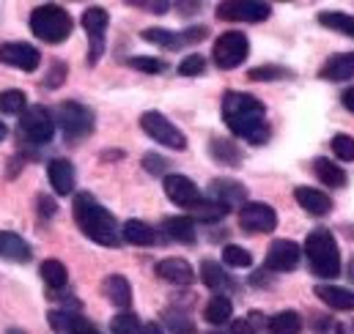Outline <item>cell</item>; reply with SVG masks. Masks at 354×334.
Returning a JSON list of instances; mask_svg holds the SVG:
<instances>
[{"instance_id": "d4e9b609", "label": "cell", "mask_w": 354, "mask_h": 334, "mask_svg": "<svg viewBox=\"0 0 354 334\" xmlns=\"http://www.w3.org/2000/svg\"><path fill=\"white\" fill-rule=\"evenodd\" d=\"M316 296L330 310H338V313H352L354 310V293L341 288V285H316Z\"/></svg>"}, {"instance_id": "cb8c5ba5", "label": "cell", "mask_w": 354, "mask_h": 334, "mask_svg": "<svg viewBox=\"0 0 354 334\" xmlns=\"http://www.w3.org/2000/svg\"><path fill=\"white\" fill-rule=\"evenodd\" d=\"M47 321H50V326L58 334H83L93 329V324H91L88 318H83L77 313H69V310H53L47 315Z\"/></svg>"}, {"instance_id": "bcb514c9", "label": "cell", "mask_w": 354, "mask_h": 334, "mask_svg": "<svg viewBox=\"0 0 354 334\" xmlns=\"http://www.w3.org/2000/svg\"><path fill=\"white\" fill-rule=\"evenodd\" d=\"M181 36H184V44H201L209 36V28L206 25H192V28L181 30Z\"/></svg>"}, {"instance_id": "f6af8a7d", "label": "cell", "mask_w": 354, "mask_h": 334, "mask_svg": "<svg viewBox=\"0 0 354 334\" xmlns=\"http://www.w3.org/2000/svg\"><path fill=\"white\" fill-rule=\"evenodd\" d=\"M143 167L151 173V175H165V170H168V159H162V157H157V154H146L143 157Z\"/></svg>"}, {"instance_id": "f907efd6", "label": "cell", "mask_w": 354, "mask_h": 334, "mask_svg": "<svg viewBox=\"0 0 354 334\" xmlns=\"http://www.w3.org/2000/svg\"><path fill=\"white\" fill-rule=\"evenodd\" d=\"M341 101H344V107H346V110H349V112L354 115V88H346V90H344Z\"/></svg>"}, {"instance_id": "c3c4849f", "label": "cell", "mask_w": 354, "mask_h": 334, "mask_svg": "<svg viewBox=\"0 0 354 334\" xmlns=\"http://www.w3.org/2000/svg\"><path fill=\"white\" fill-rule=\"evenodd\" d=\"M39 211H41V217H55V211H58V206H55V200H50L47 195H39Z\"/></svg>"}, {"instance_id": "6da1fadb", "label": "cell", "mask_w": 354, "mask_h": 334, "mask_svg": "<svg viewBox=\"0 0 354 334\" xmlns=\"http://www.w3.org/2000/svg\"><path fill=\"white\" fill-rule=\"evenodd\" d=\"M225 126L242 137L250 146H264L269 140V124H266V107L261 99L239 90H228L220 104Z\"/></svg>"}, {"instance_id": "816d5d0a", "label": "cell", "mask_w": 354, "mask_h": 334, "mask_svg": "<svg viewBox=\"0 0 354 334\" xmlns=\"http://www.w3.org/2000/svg\"><path fill=\"white\" fill-rule=\"evenodd\" d=\"M178 11H181V14H192V11H201V3H178Z\"/></svg>"}, {"instance_id": "ac0fdd59", "label": "cell", "mask_w": 354, "mask_h": 334, "mask_svg": "<svg viewBox=\"0 0 354 334\" xmlns=\"http://www.w3.org/2000/svg\"><path fill=\"white\" fill-rule=\"evenodd\" d=\"M157 277L160 279H165V282H171V285H192L195 282V271H192V266L184 260V257H165V260H160L157 263Z\"/></svg>"}, {"instance_id": "74e56055", "label": "cell", "mask_w": 354, "mask_h": 334, "mask_svg": "<svg viewBox=\"0 0 354 334\" xmlns=\"http://www.w3.org/2000/svg\"><path fill=\"white\" fill-rule=\"evenodd\" d=\"M223 263L231 266V268H250V266H253V255L245 250V247L228 244V247L223 250Z\"/></svg>"}, {"instance_id": "5bb4252c", "label": "cell", "mask_w": 354, "mask_h": 334, "mask_svg": "<svg viewBox=\"0 0 354 334\" xmlns=\"http://www.w3.org/2000/svg\"><path fill=\"white\" fill-rule=\"evenodd\" d=\"M0 63L14 66L19 72H36L41 63V52L25 41H8V44H0Z\"/></svg>"}, {"instance_id": "5b68a950", "label": "cell", "mask_w": 354, "mask_h": 334, "mask_svg": "<svg viewBox=\"0 0 354 334\" xmlns=\"http://www.w3.org/2000/svg\"><path fill=\"white\" fill-rule=\"evenodd\" d=\"M55 124L64 129L66 143H80L93 132V112L80 101H64L55 110Z\"/></svg>"}, {"instance_id": "7c38bea8", "label": "cell", "mask_w": 354, "mask_h": 334, "mask_svg": "<svg viewBox=\"0 0 354 334\" xmlns=\"http://www.w3.org/2000/svg\"><path fill=\"white\" fill-rule=\"evenodd\" d=\"M162 186H165V195H168V200L178 206V208H195L203 197H201V189L195 186V181L192 178H187V175H181V173H168L165 175V181H162Z\"/></svg>"}, {"instance_id": "603a6c76", "label": "cell", "mask_w": 354, "mask_h": 334, "mask_svg": "<svg viewBox=\"0 0 354 334\" xmlns=\"http://www.w3.org/2000/svg\"><path fill=\"white\" fill-rule=\"evenodd\" d=\"M0 257L11 260V263H28L33 257V250H30V244L19 233L0 230Z\"/></svg>"}, {"instance_id": "11a10c76", "label": "cell", "mask_w": 354, "mask_h": 334, "mask_svg": "<svg viewBox=\"0 0 354 334\" xmlns=\"http://www.w3.org/2000/svg\"><path fill=\"white\" fill-rule=\"evenodd\" d=\"M6 334H25V332H22V329H8Z\"/></svg>"}, {"instance_id": "db71d44e", "label": "cell", "mask_w": 354, "mask_h": 334, "mask_svg": "<svg viewBox=\"0 0 354 334\" xmlns=\"http://www.w3.org/2000/svg\"><path fill=\"white\" fill-rule=\"evenodd\" d=\"M6 132H8V129H6V124H3V121H0V140H3V137H6Z\"/></svg>"}, {"instance_id": "7a4b0ae2", "label": "cell", "mask_w": 354, "mask_h": 334, "mask_svg": "<svg viewBox=\"0 0 354 334\" xmlns=\"http://www.w3.org/2000/svg\"><path fill=\"white\" fill-rule=\"evenodd\" d=\"M75 222L77 228L88 236L91 242L102 244V247H118L121 239H118V225H115V217L91 195V192H80L75 197Z\"/></svg>"}, {"instance_id": "7dc6e473", "label": "cell", "mask_w": 354, "mask_h": 334, "mask_svg": "<svg viewBox=\"0 0 354 334\" xmlns=\"http://www.w3.org/2000/svg\"><path fill=\"white\" fill-rule=\"evenodd\" d=\"M64 77H66V63L55 61L53 63V72L44 77V88H58V85L64 83Z\"/></svg>"}, {"instance_id": "f35d334b", "label": "cell", "mask_w": 354, "mask_h": 334, "mask_svg": "<svg viewBox=\"0 0 354 334\" xmlns=\"http://www.w3.org/2000/svg\"><path fill=\"white\" fill-rule=\"evenodd\" d=\"M135 72H143V75H162L168 69V63L162 58H149V55H135L127 61Z\"/></svg>"}, {"instance_id": "7bdbcfd3", "label": "cell", "mask_w": 354, "mask_h": 334, "mask_svg": "<svg viewBox=\"0 0 354 334\" xmlns=\"http://www.w3.org/2000/svg\"><path fill=\"white\" fill-rule=\"evenodd\" d=\"M310 326H313L316 334H344V326L333 315H313Z\"/></svg>"}, {"instance_id": "4316f807", "label": "cell", "mask_w": 354, "mask_h": 334, "mask_svg": "<svg viewBox=\"0 0 354 334\" xmlns=\"http://www.w3.org/2000/svg\"><path fill=\"white\" fill-rule=\"evenodd\" d=\"M313 173H316V178H319L324 186H330V189H341V186H346V184H349V178H346L344 167H338L333 159H327V157L313 159Z\"/></svg>"}, {"instance_id": "484cf974", "label": "cell", "mask_w": 354, "mask_h": 334, "mask_svg": "<svg viewBox=\"0 0 354 334\" xmlns=\"http://www.w3.org/2000/svg\"><path fill=\"white\" fill-rule=\"evenodd\" d=\"M209 154H212L214 162H220V165H225V167H239L242 159H245L242 148H239L234 140H228V137H212Z\"/></svg>"}, {"instance_id": "ba28073f", "label": "cell", "mask_w": 354, "mask_h": 334, "mask_svg": "<svg viewBox=\"0 0 354 334\" xmlns=\"http://www.w3.org/2000/svg\"><path fill=\"white\" fill-rule=\"evenodd\" d=\"M19 132H22V137L28 140V143H33V146H44V143H50L53 140V135H55V118L50 115V110H44V107H28L22 115H19Z\"/></svg>"}, {"instance_id": "ab89813d", "label": "cell", "mask_w": 354, "mask_h": 334, "mask_svg": "<svg viewBox=\"0 0 354 334\" xmlns=\"http://www.w3.org/2000/svg\"><path fill=\"white\" fill-rule=\"evenodd\" d=\"M261 326H266V318L259 313H250L248 318H239L231 324V334H256Z\"/></svg>"}, {"instance_id": "f5cc1de1", "label": "cell", "mask_w": 354, "mask_h": 334, "mask_svg": "<svg viewBox=\"0 0 354 334\" xmlns=\"http://www.w3.org/2000/svg\"><path fill=\"white\" fill-rule=\"evenodd\" d=\"M143 334H165V332H162V326H160L157 321H151V324L143 326Z\"/></svg>"}, {"instance_id": "f546056e", "label": "cell", "mask_w": 354, "mask_h": 334, "mask_svg": "<svg viewBox=\"0 0 354 334\" xmlns=\"http://www.w3.org/2000/svg\"><path fill=\"white\" fill-rule=\"evenodd\" d=\"M319 25L327 28V30H335V33H344L354 39V14H346V11H319Z\"/></svg>"}, {"instance_id": "3957f363", "label": "cell", "mask_w": 354, "mask_h": 334, "mask_svg": "<svg viewBox=\"0 0 354 334\" xmlns=\"http://www.w3.org/2000/svg\"><path fill=\"white\" fill-rule=\"evenodd\" d=\"M305 257H308L310 271L322 279H335L341 274V250H338L333 230H327V228H316L308 233Z\"/></svg>"}, {"instance_id": "44dd1931", "label": "cell", "mask_w": 354, "mask_h": 334, "mask_svg": "<svg viewBox=\"0 0 354 334\" xmlns=\"http://www.w3.org/2000/svg\"><path fill=\"white\" fill-rule=\"evenodd\" d=\"M121 239L127 244H132V247H154L160 242V233L143 219H129L121 228Z\"/></svg>"}, {"instance_id": "8992f818", "label": "cell", "mask_w": 354, "mask_h": 334, "mask_svg": "<svg viewBox=\"0 0 354 334\" xmlns=\"http://www.w3.org/2000/svg\"><path fill=\"white\" fill-rule=\"evenodd\" d=\"M248 55H250V41L239 30H228V33L217 36V41L212 47V58L223 72H231V69L242 66L248 61Z\"/></svg>"}, {"instance_id": "30bf717a", "label": "cell", "mask_w": 354, "mask_h": 334, "mask_svg": "<svg viewBox=\"0 0 354 334\" xmlns=\"http://www.w3.org/2000/svg\"><path fill=\"white\" fill-rule=\"evenodd\" d=\"M107 25H110V14L102 8V6H91L83 11V28L91 39V50H88V66H96L102 52H104V33H107Z\"/></svg>"}, {"instance_id": "60d3db41", "label": "cell", "mask_w": 354, "mask_h": 334, "mask_svg": "<svg viewBox=\"0 0 354 334\" xmlns=\"http://www.w3.org/2000/svg\"><path fill=\"white\" fill-rule=\"evenodd\" d=\"M330 146H333V154L341 162H354V137H349V135H335Z\"/></svg>"}, {"instance_id": "d6a6232c", "label": "cell", "mask_w": 354, "mask_h": 334, "mask_svg": "<svg viewBox=\"0 0 354 334\" xmlns=\"http://www.w3.org/2000/svg\"><path fill=\"white\" fill-rule=\"evenodd\" d=\"M39 271H41V279L47 282V288H53V291H64L69 282V271L61 260H44Z\"/></svg>"}, {"instance_id": "8fae6325", "label": "cell", "mask_w": 354, "mask_h": 334, "mask_svg": "<svg viewBox=\"0 0 354 334\" xmlns=\"http://www.w3.org/2000/svg\"><path fill=\"white\" fill-rule=\"evenodd\" d=\"M239 228L253 236L272 233L277 228V211L266 203H245L239 208Z\"/></svg>"}, {"instance_id": "9a60e30c", "label": "cell", "mask_w": 354, "mask_h": 334, "mask_svg": "<svg viewBox=\"0 0 354 334\" xmlns=\"http://www.w3.org/2000/svg\"><path fill=\"white\" fill-rule=\"evenodd\" d=\"M209 200L220 203L225 211L231 208H242L248 203V186L234 181V178H214L209 184Z\"/></svg>"}, {"instance_id": "9f6ffc18", "label": "cell", "mask_w": 354, "mask_h": 334, "mask_svg": "<svg viewBox=\"0 0 354 334\" xmlns=\"http://www.w3.org/2000/svg\"><path fill=\"white\" fill-rule=\"evenodd\" d=\"M349 277H352V282H354V260H352V266H349Z\"/></svg>"}, {"instance_id": "277c9868", "label": "cell", "mask_w": 354, "mask_h": 334, "mask_svg": "<svg viewBox=\"0 0 354 334\" xmlns=\"http://www.w3.org/2000/svg\"><path fill=\"white\" fill-rule=\"evenodd\" d=\"M30 30H33L36 39H41L47 44H61L72 36L75 19L64 6L44 3V6H36L30 11Z\"/></svg>"}, {"instance_id": "ee69618b", "label": "cell", "mask_w": 354, "mask_h": 334, "mask_svg": "<svg viewBox=\"0 0 354 334\" xmlns=\"http://www.w3.org/2000/svg\"><path fill=\"white\" fill-rule=\"evenodd\" d=\"M165 321H168V326H171V332L174 334H195V326H192V321H189L187 315L165 313Z\"/></svg>"}, {"instance_id": "681fc988", "label": "cell", "mask_w": 354, "mask_h": 334, "mask_svg": "<svg viewBox=\"0 0 354 334\" xmlns=\"http://www.w3.org/2000/svg\"><path fill=\"white\" fill-rule=\"evenodd\" d=\"M132 6H138V8H146V11H154V14H165V11L171 8L165 0H160V3H140V0H138V3H132Z\"/></svg>"}, {"instance_id": "836d02e7", "label": "cell", "mask_w": 354, "mask_h": 334, "mask_svg": "<svg viewBox=\"0 0 354 334\" xmlns=\"http://www.w3.org/2000/svg\"><path fill=\"white\" fill-rule=\"evenodd\" d=\"M248 77H250L253 83H277V80H288V77H294V72H291V69H286V66L266 63V66H256V69H250V72H248Z\"/></svg>"}, {"instance_id": "52a82bcc", "label": "cell", "mask_w": 354, "mask_h": 334, "mask_svg": "<svg viewBox=\"0 0 354 334\" xmlns=\"http://www.w3.org/2000/svg\"><path fill=\"white\" fill-rule=\"evenodd\" d=\"M140 129L154 143H160V146H165L171 151H184L187 148V135L178 129L176 124H171L162 112H157V110H149V112L140 115Z\"/></svg>"}, {"instance_id": "4fadbf2b", "label": "cell", "mask_w": 354, "mask_h": 334, "mask_svg": "<svg viewBox=\"0 0 354 334\" xmlns=\"http://www.w3.org/2000/svg\"><path fill=\"white\" fill-rule=\"evenodd\" d=\"M302 260V250L297 242H288V239H277L272 242V247L266 250L264 257V268L266 271H277V274H286V271H294Z\"/></svg>"}, {"instance_id": "7402d4cb", "label": "cell", "mask_w": 354, "mask_h": 334, "mask_svg": "<svg viewBox=\"0 0 354 334\" xmlns=\"http://www.w3.org/2000/svg\"><path fill=\"white\" fill-rule=\"evenodd\" d=\"M102 291H104V296H107V302L113 304V307H118V310H129V304H132V285H129V279L124 277V274H110L107 279H104V285H102Z\"/></svg>"}, {"instance_id": "ffe728a7", "label": "cell", "mask_w": 354, "mask_h": 334, "mask_svg": "<svg viewBox=\"0 0 354 334\" xmlns=\"http://www.w3.org/2000/svg\"><path fill=\"white\" fill-rule=\"evenodd\" d=\"M319 77L327 83H346L354 80V52H338L333 58L324 61V66L319 69Z\"/></svg>"}, {"instance_id": "680465c9", "label": "cell", "mask_w": 354, "mask_h": 334, "mask_svg": "<svg viewBox=\"0 0 354 334\" xmlns=\"http://www.w3.org/2000/svg\"><path fill=\"white\" fill-rule=\"evenodd\" d=\"M212 334H220V332H212Z\"/></svg>"}, {"instance_id": "9c48e42d", "label": "cell", "mask_w": 354, "mask_h": 334, "mask_svg": "<svg viewBox=\"0 0 354 334\" xmlns=\"http://www.w3.org/2000/svg\"><path fill=\"white\" fill-rule=\"evenodd\" d=\"M214 14L225 22H264L272 14V6L259 0H225L214 8Z\"/></svg>"}, {"instance_id": "91938a15", "label": "cell", "mask_w": 354, "mask_h": 334, "mask_svg": "<svg viewBox=\"0 0 354 334\" xmlns=\"http://www.w3.org/2000/svg\"><path fill=\"white\" fill-rule=\"evenodd\" d=\"M352 329H354V326H352Z\"/></svg>"}, {"instance_id": "4dcf8cb0", "label": "cell", "mask_w": 354, "mask_h": 334, "mask_svg": "<svg viewBox=\"0 0 354 334\" xmlns=\"http://www.w3.org/2000/svg\"><path fill=\"white\" fill-rule=\"evenodd\" d=\"M140 36H143L146 41L157 44V47H165V50H181V47H187L181 33H176V30H165V28H146Z\"/></svg>"}, {"instance_id": "e575fe53", "label": "cell", "mask_w": 354, "mask_h": 334, "mask_svg": "<svg viewBox=\"0 0 354 334\" xmlns=\"http://www.w3.org/2000/svg\"><path fill=\"white\" fill-rule=\"evenodd\" d=\"M189 219H201V222H220L228 211L220 206V203H214V200H209V197H203L195 208H189Z\"/></svg>"}, {"instance_id": "8d00e7d4", "label": "cell", "mask_w": 354, "mask_h": 334, "mask_svg": "<svg viewBox=\"0 0 354 334\" xmlns=\"http://www.w3.org/2000/svg\"><path fill=\"white\" fill-rule=\"evenodd\" d=\"M110 332L113 334H143V324L138 315L132 313H118L113 321H110Z\"/></svg>"}, {"instance_id": "f1b7e54d", "label": "cell", "mask_w": 354, "mask_h": 334, "mask_svg": "<svg viewBox=\"0 0 354 334\" xmlns=\"http://www.w3.org/2000/svg\"><path fill=\"white\" fill-rule=\"evenodd\" d=\"M231 315H234V304H231L228 296H212L209 304L203 307V321L212 324V326H223V324H228Z\"/></svg>"}, {"instance_id": "2e32d148", "label": "cell", "mask_w": 354, "mask_h": 334, "mask_svg": "<svg viewBox=\"0 0 354 334\" xmlns=\"http://www.w3.org/2000/svg\"><path fill=\"white\" fill-rule=\"evenodd\" d=\"M201 282L209 291H214V296H228L231 291H236V279L223 268V263H214V260L201 263Z\"/></svg>"}, {"instance_id": "d590c367", "label": "cell", "mask_w": 354, "mask_h": 334, "mask_svg": "<svg viewBox=\"0 0 354 334\" xmlns=\"http://www.w3.org/2000/svg\"><path fill=\"white\" fill-rule=\"evenodd\" d=\"M25 104H28V96L22 90H17V88L0 93V112H6V115H22Z\"/></svg>"}, {"instance_id": "b9f144b4", "label": "cell", "mask_w": 354, "mask_h": 334, "mask_svg": "<svg viewBox=\"0 0 354 334\" xmlns=\"http://www.w3.org/2000/svg\"><path fill=\"white\" fill-rule=\"evenodd\" d=\"M203 69H206L203 55H187V58L178 63V75H181V77H198V75H203Z\"/></svg>"}, {"instance_id": "d6986e66", "label": "cell", "mask_w": 354, "mask_h": 334, "mask_svg": "<svg viewBox=\"0 0 354 334\" xmlns=\"http://www.w3.org/2000/svg\"><path fill=\"white\" fill-rule=\"evenodd\" d=\"M47 175H50L53 189H55L61 197L72 195L75 186H77V173H75V165H72L69 159H53V162L47 165Z\"/></svg>"}, {"instance_id": "83f0119b", "label": "cell", "mask_w": 354, "mask_h": 334, "mask_svg": "<svg viewBox=\"0 0 354 334\" xmlns=\"http://www.w3.org/2000/svg\"><path fill=\"white\" fill-rule=\"evenodd\" d=\"M162 233L176 244H195V222L189 217H168L162 222Z\"/></svg>"}, {"instance_id": "e0dca14e", "label": "cell", "mask_w": 354, "mask_h": 334, "mask_svg": "<svg viewBox=\"0 0 354 334\" xmlns=\"http://www.w3.org/2000/svg\"><path fill=\"white\" fill-rule=\"evenodd\" d=\"M294 200L299 203V208H305L313 217H327L333 211V197L322 189H313V186H297Z\"/></svg>"}, {"instance_id": "1f68e13d", "label": "cell", "mask_w": 354, "mask_h": 334, "mask_svg": "<svg viewBox=\"0 0 354 334\" xmlns=\"http://www.w3.org/2000/svg\"><path fill=\"white\" fill-rule=\"evenodd\" d=\"M272 334H302V315L294 310H283L269 318Z\"/></svg>"}, {"instance_id": "6f0895ef", "label": "cell", "mask_w": 354, "mask_h": 334, "mask_svg": "<svg viewBox=\"0 0 354 334\" xmlns=\"http://www.w3.org/2000/svg\"><path fill=\"white\" fill-rule=\"evenodd\" d=\"M83 334H99V332H96V326H93V329H88V332H83Z\"/></svg>"}]
</instances>
